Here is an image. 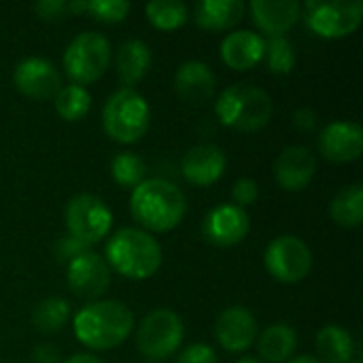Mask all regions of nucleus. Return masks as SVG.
Masks as SVG:
<instances>
[{
	"mask_svg": "<svg viewBox=\"0 0 363 363\" xmlns=\"http://www.w3.org/2000/svg\"><path fill=\"white\" fill-rule=\"evenodd\" d=\"M319 151L334 164L355 162L363 151V130L353 121H332L319 134Z\"/></svg>",
	"mask_w": 363,
	"mask_h": 363,
	"instance_id": "obj_14",
	"label": "nucleus"
},
{
	"mask_svg": "<svg viewBox=\"0 0 363 363\" xmlns=\"http://www.w3.org/2000/svg\"><path fill=\"white\" fill-rule=\"evenodd\" d=\"M134 330L132 311L119 300H100L74 315V336L91 351L119 347Z\"/></svg>",
	"mask_w": 363,
	"mask_h": 363,
	"instance_id": "obj_1",
	"label": "nucleus"
},
{
	"mask_svg": "<svg viewBox=\"0 0 363 363\" xmlns=\"http://www.w3.org/2000/svg\"><path fill=\"white\" fill-rule=\"evenodd\" d=\"M70 319V304L64 298H45L32 311V323L43 334L60 332Z\"/></svg>",
	"mask_w": 363,
	"mask_h": 363,
	"instance_id": "obj_26",
	"label": "nucleus"
},
{
	"mask_svg": "<svg viewBox=\"0 0 363 363\" xmlns=\"http://www.w3.org/2000/svg\"><path fill=\"white\" fill-rule=\"evenodd\" d=\"M111 64V43L100 32H81L64 51L66 74L77 85L98 81Z\"/></svg>",
	"mask_w": 363,
	"mask_h": 363,
	"instance_id": "obj_6",
	"label": "nucleus"
},
{
	"mask_svg": "<svg viewBox=\"0 0 363 363\" xmlns=\"http://www.w3.org/2000/svg\"><path fill=\"white\" fill-rule=\"evenodd\" d=\"M251 228L249 215L245 208L236 204H217L211 208L202 221V234L211 245L217 247H234L247 238Z\"/></svg>",
	"mask_w": 363,
	"mask_h": 363,
	"instance_id": "obj_12",
	"label": "nucleus"
},
{
	"mask_svg": "<svg viewBox=\"0 0 363 363\" xmlns=\"http://www.w3.org/2000/svg\"><path fill=\"white\" fill-rule=\"evenodd\" d=\"M264 264L272 279L281 283H298L308 277L313 268V253L302 238L283 234L268 245Z\"/></svg>",
	"mask_w": 363,
	"mask_h": 363,
	"instance_id": "obj_10",
	"label": "nucleus"
},
{
	"mask_svg": "<svg viewBox=\"0 0 363 363\" xmlns=\"http://www.w3.org/2000/svg\"><path fill=\"white\" fill-rule=\"evenodd\" d=\"M317 113L313 108H298L294 113V125L302 132H313L317 128Z\"/></svg>",
	"mask_w": 363,
	"mask_h": 363,
	"instance_id": "obj_36",
	"label": "nucleus"
},
{
	"mask_svg": "<svg viewBox=\"0 0 363 363\" xmlns=\"http://www.w3.org/2000/svg\"><path fill=\"white\" fill-rule=\"evenodd\" d=\"M289 363H321L317 357H313V355H300V357H296V359H291Z\"/></svg>",
	"mask_w": 363,
	"mask_h": 363,
	"instance_id": "obj_39",
	"label": "nucleus"
},
{
	"mask_svg": "<svg viewBox=\"0 0 363 363\" xmlns=\"http://www.w3.org/2000/svg\"><path fill=\"white\" fill-rule=\"evenodd\" d=\"M111 174L117 185L121 187H138L145 181L147 174V164L143 162L140 155L136 153H117L111 162Z\"/></svg>",
	"mask_w": 363,
	"mask_h": 363,
	"instance_id": "obj_29",
	"label": "nucleus"
},
{
	"mask_svg": "<svg viewBox=\"0 0 363 363\" xmlns=\"http://www.w3.org/2000/svg\"><path fill=\"white\" fill-rule=\"evenodd\" d=\"M34 11L38 17H43L47 21H62L70 13L66 0H43V2L34 4Z\"/></svg>",
	"mask_w": 363,
	"mask_h": 363,
	"instance_id": "obj_34",
	"label": "nucleus"
},
{
	"mask_svg": "<svg viewBox=\"0 0 363 363\" xmlns=\"http://www.w3.org/2000/svg\"><path fill=\"white\" fill-rule=\"evenodd\" d=\"M111 285V268L104 257L85 251L68 264V287L85 300L100 298Z\"/></svg>",
	"mask_w": 363,
	"mask_h": 363,
	"instance_id": "obj_13",
	"label": "nucleus"
},
{
	"mask_svg": "<svg viewBox=\"0 0 363 363\" xmlns=\"http://www.w3.org/2000/svg\"><path fill=\"white\" fill-rule=\"evenodd\" d=\"M147 17L157 30H177L187 21L189 11L181 0H153L147 4Z\"/></svg>",
	"mask_w": 363,
	"mask_h": 363,
	"instance_id": "obj_28",
	"label": "nucleus"
},
{
	"mask_svg": "<svg viewBox=\"0 0 363 363\" xmlns=\"http://www.w3.org/2000/svg\"><path fill=\"white\" fill-rule=\"evenodd\" d=\"M317 353L321 363H351L355 345L347 330L338 325H325L317 334Z\"/></svg>",
	"mask_w": 363,
	"mask_h": 363,
	"instance_id": "obj_24",
	"label": "nucleus"
},
{
	"mask_svg": "<svg viewBox=\"0 0 363 363\" xmlns=\"http://www.w3.org/2000/svg\"><path fill=\"white\" fill-rule=\"evenodd\" d=\"M130 211L145 230L170 232L183 221L187 200L174 183L166 179H145L132 191Z\"/></svg>",
	"mask_w": 363,
	"mask_h": 363,
	"instance_id": "obj_2",
	"label": "nucleus"
},
{
	"mask_svg": "<svg viewBox=\"0 0 363 363\" xmlns=\"http://www.w3.org/2000/svg\"><path fill=\"white\" fill-rule=\"evenodd\" d=\"M251 15L259 30L270 36H283L300 19L302 6L298 0H253Z\"/></svg>",
	"mask_w": 363,
	"mask_h": 363,
	"instance_id": "obj_19",
	"label": "nucleus"
},
{
	"mask_svg": "<svg viewBox=\"0 0 363 363\" xmlns=\"http://www.w3.org/2000/svg\"><path fill=\"white\" fill-rule=\"evenodd\" d=\"M217 342L230 353H242L257 340V321L242 306L225 308L215 321Z\"/></svg>",
	"mask_w": 363,
	"mask_h": 363,
	"instance_id": "obj_15",
	"label": "nucleus"
},
{
	"mask_svg": "<svg viewBox=\"0 0 363 363\" xmlns=\"http://www.w3.org/2000/svg\"><path fill=\"white\" fill-rule=\"evenodd\" d=\"M13 81L19 94L32 100H51L62 89L57 68L45 57H26L15 66Z\"/></svg>",
	"mask_w": 363,
	"mask_h": 363,
	"instance_id": "obj_11",
	"label": "nucleus"
},
{
	"mask_svg": "<svg viewBox=\"0 0 363 363\" xmlns=\"http://www.w3.org/2000/svg\"><path fill=\"white\" fill-rule=\"evenodd\" d=\"M34 363H60V353L53 347H38L34 351Z\"/></svg>",
	"mask_w": 363,
	"mask_h": 363,
	"instance_id": "obj_37",
	"label": "nucleus"
},
{
	"mask_svg": "<svg viewBox=\"0 0 363 363\" xmlns=\"http://www.w3.org/2000/svg\"><path fill=\"white\" fill-rule=\"evenodd\" d=\"M298 349V334L287 323H272L257 338V353L264 362H287Z\"/></svg>",
	"mask_w": 363,
	"mask_h": 363,
	"instance_id": "obj_23",
	"label": "nucleus"
},
{
	"mask_svg": "<svg viewBox=\"0 0 363 363\" xmlns=\"http://www.w3.org/2000/svg\"><path fill=\"white\" fill-rule=\"evenodd\" d=\"M264 38L253 30H236L221 40V60L234 70H251L264 57Z\"/></svg>",
	"mask_w": 363,
	"mask_h": 363,
	"instance_id": "obj_20",
	"label": "nucleus"
},
{
	"mask_svg": "<svg viewBox=\"0 0 363 363\" xmlns=\"http://www.w3.org/2000/svg\"><path fill=\"white\" fill-rule=\"evenodd\" d=\"M151 108L147 100L132 87L117 89L102 108L104 132L121 145L138 143L147 134Z\"/></svg>",
	"mask_w": 363,
	"mask_h": 363,
	"instance_id": "obj_5",
	"label": "nucleus"
},
{
	"mask_svg": "<svg viewBox=\"0 0 363 363\" xmlns=\"http://www.w3.org/2000/svg\"><path fill=\"white\" fill-rule=\"evenodd\" d=\"M55 100V111L64 121H79L89 113L91 106V96L83 85L70 83V85H62V89L57 91Z\"/></svg>",
	"mask_w": 363,
	"mask_h": 363,
	"instance_id": "obj_27",
	"label": "nucleus"
},
{
	"mask_svg": "<svg viewBox=\"0 0 363 363\" xmlns=\"http://www.w3.org/2000/svg\"><path fill=\"white\" fill-rule=\"evenodd\" d=\"M177 363H217V353L208 347V345H191L187 347L179 357Z\"/></svg>",
	"mask_w": 363,
	"mask_h": 363,
	"instance_id": "obj_35",
	"label": "nucleus"
},
{
	"mask_svg": "<svg viewBox=\"0 0 363 363\" xmlns=\"http://www.w3.org/2000/svg\"><path fill=\"white\" fill-rule=\"evenodd\" d=\"M219 121L240 132H257L272 117V98L257 85L236 83L221 91L215 102Z\"/></svg>",
	"mask_w": 363,
	"mask_h": 363,
	"instance_id": "obj_4",
	"label": "nucleus"
},
{
	"mask_svg": "<svg viewBox=\"0 0 363 363\" xmlns=\"http://www.w3.org/2000/svg\"><path fill=\"white\" fill-rule=\"evenodd\" d=\"M151 60L153 57H151V49L147 43H143L138 38L125 40L117 53V77H119L121 85L132 87L138 81H143L151 68Z\"/></svg>",
	"mask_w": 363,
	"mask_h": 363,
	"instance_id": "obj_21",
	"label": "nucleus"
},
{
	"mask_svg": "<svg viewBox=\"0 0 363 363\" xmlns=\"http://www.w3.org/2000/svg\"><path fill=\"white\" fill-rule=\"evenodd\" d=\"M66 363H104V362H100V359H98V357H94L91 353H77V355L68 357Z\"/></svg>",
	"mask_w": 363,
	"mask_h": 363,
	"instance_id": "obj_38",
	"label": "nucleus"
},
{
	"mask_svg": "<svg viewBox=\"0 0 363 363\" xmlns=\"http://www.w3.org/2000/svg\"><path fill=\"white\" fill-rule=\"evenodd\" d=\"M106 264L132 281L151 279L162 266V247L145 230L123 228L106 245Z\"/></svg>",
	"mask_w": 363,
	"mask_h": 363,
	"instance_id": "obj_3",
	"label": "nucleus"
},
{
	"mask_svg": "<svg viewBox=\"0 0 363 363\" xmlns=\"http://www.w3.org/2000/svg\"><path fill=\"white\" fill-rule=\"evenodd\" d=\"M357 363H359V362H357Z\"/></svg>",
	"mask_w": 363,
	"mask_h": 363,
	"instance_id": "obj_41",
	"label": "nucleus"
},
{
	"mask_svg": "<svg viewBox=\"0 0 363 363\" xmlns=\"http://www.w3.org/2000/svg\"><path fill=\"white\" fill-rule=\"evenodd\" d=\"M130 9L132 4L128 0H87V13H91L98 21L106 23L123 21Z\"/></svg>",
	"mask_w": 363,
	"mask_h": 363,
	"instance_id": "obj_31",
	"label": "nucleus"
},
{
	"mask_svg": "<svg viewBox=\"0 0 363 363\" xmlns=\"http://www.w3.org/2000/svg\"><path fill=\"white\" fill-rule=\"evenodd\" d=\"M238 363H262L259 359H253V357H245V359H240Z\"/></svg>",
	"mask_w": 363,
	"mask_h": 363,
	"instance_id": "obj_40",
	"label": "nucleus"
},
{
	"mask_svg": "<svg viewBox=\"0 0 363 363\" xmlns=\"http://www.w3.org/2000/svg\"><path fill=\"white\" fill-rule=\"evenodd\" d=\"M363 19L362 0H308L306 23L321 38H345L353 34Z\"/></svg>",
	"mask_w": 363,
	"mask_h": 363,
	"instance_id": "obj_8",
	"label": "nucleus"
},
{
	"mask_svg": "<svg viewBox=\"0 0 363 363\" xmlns=\"http://www.w3.org/2000/svg\"><path fill=\"white\" fill-rule=\"evenodd\" d=\"M245 15V2L240 0H202L194 9L196 23L204 30H228L236 26Z\"/></svg>",
	"mask_w": 363,
	"mask_h": 363,
	"instance_id": "obj_22",
	"label": "nucleus"
},
{
	"mask_svg": "<svg viewBox=\"0 0 363 363\" xmlns=\"http://www.w3.org/2000/svg\"><path fill=\"white\" fill-rule=\"evenodd\" d=\"M232 196H234L236 206H240V208L251 206V204H255L257 198H259V185H257L253 179H238V181L234 183Z\"/></svg>",
	"mask_w": 363,
	"mask_h": 363,
	"instance_id": "obj_32",
	"label": "nucleus"
},
{
	"mask_svg": "<svg viewBox=\"0 0 363 363\" xmlns=\"http://www.w3.org/2000/svg\"><path fill=\"white\" fill-rule=\"evenodd\" d=\"M264 57L268 62L270 72L274 74H289L296 66V51L294 45L285 36H270L264 40Z\"/></svg>",
	"mask_w": 363,
	"mask_h": 363,
	"instance_id": "obj_30",
	"label": "nucleus"
},
{
	"mask_svg": "<svg viewBox=\"0 0 363 363\" xmlns=\"http://www.w3.org/2000/svg\"><path fill=\"white\" fill-rule=\"evenodd\" d=\"M225 153L217 147V145H196L191 147L183 162H181V172L183 177L198 187H208L213 183H217L223 172H225Z\"/></svg>",
	"mask_w": 363,
	"mask_h": 363,
	"instance_id": "obj_17",
	"label": "nucleus"
},
{
	"mask_svg": "<svg viewBox=\"0 0 363 363\" xmlns=\"http://www.w3.org/2000/svg\"><path fill=\"white\" fill-rule=\"evenodd\" d=\"M113 225L111 208L94 194H77L66 204V228L68 236L83 245L100 242Z\"/></svg>",
	"mask_w": 363,
	"mask_h": 363,
	"instance_id": "obj_9",
	"label": "nucleus"
},
{
	"mask_svg": "<svg viewBox=\"0 0 363 363\" xmlns=\"http://www.w3.org/2000/svg\"><path fill=\"white\" fill-rule=\"evenodd\" d=\"M317 172V160L308 147L294 145L274 160V179L285 191H302Z\"/></svg>",
	"mask_w": 363,
	"mask_h": 363,
	"instance_id": "obj_16",
	"label": "nucleus"
},
{
	"mask_svg": "<svg viewBox=\"0 0 363 363\" xmlns=\"http://www.w3.org/2000/svg\"><path fill=\"white\" fill-rule=\"evenodd\" d=\"M330 217L340 228H357L363 221V187L359 183L342 187L332 204H330Z\"/></svg>",
	"mask_w": 363,
	"mask_h": 363,
	"instance_id": "obj_25",
	"label": "nucleus"
},
{
	"mask_svg": "<svg viewBox=\"0 0 363 363\" xmlns=\"http://www.w3.org/2000/svg\"><path fill=\"white\" fill-rule=\"evenodd\" d=\"M85 251H87V245H83L81 240H77V238H72L68 234L57 238V242H55V259L57 262H68L70 264L74 257H79Z\"/></svg>",
	"mask_w": 363,
	"mask_h": 363,
	"instance_id": "obj_33",
	"label": "nucleus"
},
{
	"mask_svg": "<svg viewBox=\"0 0 363 363\" xmlns=\"http://www.w3.org/2000/svg\"><path fill=\"white\" fill-rule=\"evenodd\" d=\"M185 336V328L181 317L174 311L157 308L149 313L136 332V347L138 351L151 359L162 362L177 353Z\"/></svg>",
	"mask_w": 363,
	"mask_h": 363,
	"instance_id": "obj_7",
	"label": "nucleus"
},
{
	"mask_svg": "<svg viewBox=\"0 0 363 363\" xmlns=\"http://www.w3.org/2000/svg\"><path fill=\"white\" fill-rule=\"evenodd\" d=\"M215 72L198 60H189L183 62L174 74V89L179 94V98L191 106H202L206 104L213 94H215Z\"/></svg>",
	"mask_w": 363,
	"mask_h": 363,
	"instance_id": "obj_18",
	"label": "nucleus"
}]
</instances>
